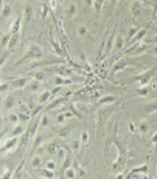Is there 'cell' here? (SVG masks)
<instances>
[{"label": "cell", "mask_w": 157, "mask_h": 179, "mask_svg": "<svg viewBox=\"0 0 157 179\" xmlns=\"http://www.w3.org/2000/svg\"><path fill=\"white\" fill-rule=\"evenodd\" d=\"M42 57H43V50L41 49V47L35 44H31L28 47V49L25 52L24 56L19 59L18 63L24 62L25 60H29V59H41Z\"/></svg>", "instance_id": "1"}, {"label": "cell", "mask_w": 157, "mask_h": 179, "mask_svg": "<svg viewBox=\"0 0 157 179\" xmlns=\"http://www.w3.org/2000/svg\"><path fill=\"white\" fill-rule=\"evenodd\" d=\"M31 81H32V79H30V77H19V79H9V84L13 89H19V88L28 86V84Z\"/></svg>", "instance_id": "2"}, {"label": "cell", "mask_w": 157, "mask_h": 179, "mask_svg": "<svg viewBox=\"0 0 157 179\" xmlns=\"http://www.w3.org/2000/svg\"><path fill=\"white\" fill-rule=\"evenodd\" d=\"M76 13H77V7H76L75 3L71 2L68 3L65 8V14H66L67 17H72V16H75Z\"/></svg>", "instance_id": "3"}, {"label": "cell", "mask_w": 157, "mask_h": 179, "mask_svg": "<svg viewBox=\"0 0 157 179\" xmlns=\"http://www.w3.org/2000/svg\"><path fill=\"white\" fill-rule=\"evenodd\" d=\"M19 40H20L19 32H17V33H12L11 39H10V42H9V44H8V47L11 48V49H12V48H14L15 46L18 44Z\"/></svg>", "instance_id": "4"}, {"label": "cell", "mask_w": 157, "mask_h": 179, "mask_svg": "<svg viewBox=\"0 0 157 179\" xmlns=\"http://www.w3.org/2000/svg\"><path fill=\"white\" fill-rule=\"evenodd\" d=\"M20 27H22V17L17 16L15 22L12 24V29L10 32H11V33H17V32H19Z\"/></svg>", "instance_id": "5"}, {"label": "cell", "mask_w": 157, "mask_h": 179, "mask_svg": "<svg viewBox=\"0 0 157 179\" xmlns=\"http://www.w3.org/2000/svg\"><path fill=\"white\" fill-rule=\"evenodd\" d=\"M50 95H51V92H49V91H44V92L39 97L37 104H40V105H44L45 103H47V101H48V99L50 98Z\"/></svg>", "instance_id": "6"}, {"label": "cell", "mask_w": 157, "mask_h": 179, "mask_svg": "<svg viewBox=\"0 0 157 179\" xmlns=\"http://www.w3.org/2000/svg\"><path fill=\"white\" fill-rule=\"evenodd\" d=\"M31 17H32V8L30 6H27L25 8V13H24V18H25L26 23H29L31 20Z\"/></svg>", "instance_id": "7"}, {"label": "cell", "mask_w": 157, "mask_h": 179, "mask_svg": "<svg viewBox=\"0 0 157 179\" xmlns=\"http://www.w3.org/2000/svg\"><path fill=\"white\" fill-rule=\"evenodd\" d=\"M73 163V159H72V154H67L64 157V161H63V170H66V168L71 167V165Z\"/></svg>", "instance_id": "8"}, {"label": "cell", "mask_w": 157, "mask_h": 179, "mask_svg": "<svg viewBox=\"0 0 157 179\" xmlns=\"http://www.w3.org/2000/svg\"><path fill=\"white\" fill-rule=\"evenodd\" d=\"M28 88L30 91H33V92L34 91H37V90H39V88H40V81L33 79L28 84Z\"/></svg>", "instance_id": "9"}, {"label": "cell", "mask_w": 157, "mask_h": 179, "mask_svg": "<svg viewBox=\"0 0 157 179\" xmlns=\"http://www.w3.org/2000/svg\"><path fill=\"white\" fill-rule=\"evenodd\" d=\"M31 75L33 76V79H37V81H44L45 79V73L43 72V71H35L34 73H32Z\"/></svg>", "instance_id": "10"}, {"label": "cell", "mask_w": 157, "mask_h": 179, "mask_svg": "<svg viewBox=\"0 0 157 179\" xmlns=\"http://www.w3.org/2000/svg\"><path fill=\"white\" fill-rule=\"evenodd\" d=\"M11 12H12V9L10 7V4H4V7H2V11H1V15L2 17L6 18L11 15Z\"/></svg>", "instance_id": "11"}, {"label": "cell", "mask_w": 157, "mask_h": 179, "mask_svg": "<svg viewBox=\"0 0 157 179\" xmlns=\"http://www.w3.org/2000/svg\"><path fill=\"white\" fill-rule=\"evenodd\" d=\"M13 106H14V98L11 97V95H9L8 98L4 100V107L6 109H11Z\"/></svg>", "instance_id": "12"}, {"label": "cell", "mask_w": 157, "mask_h": 179, "mask_svg": "<svg viewBox=\"0 0 157 179\" xmlns=\"http://www.w3.org/2000/svg\"><path fill=\"white\" fill-rule=\"evenodd\" d=\"M47 150L48 152H49V154H51V156H55V154L57 156V154H58V151L60 150V148H59V146L56 145V144H50L49 147L47 148Z\"/></svg>", "instance_id": "13"}, {"label": "cell", "mask_w": 157, "mask_h": 179, "mask_svg": "<svg viewBox=\"0 0 157 179\" xmlns=\"http://www.w3.org/2000/svg\"><path fill=\"white\" fill-rule=\"evenodd\" d=\"M80 144H81V138H79V137H74L73 140H72V146H73V148L76 151L79 150Z\"/></svg>", "instance_id": "14"}, {"label": "cell", "mask_w": 157, "mask_h": 179, "mask_svg": "<svg viewBox=\"0 0 157 179\" xmlns=\"http://www.w3.org/2000/svg\"><path fill=\"white\" fill-rule=\"evenodd\" d=\"M11 36L12 33L10 32V33L8 34H4V36H1V46H8L9 42H10V39H11Z\"/></svg>", "instance_id": "15"}, {"label": "cell", "mask_w": 157, "mask_h": 179, "mask_svg": "<svg viewBox=\"0 0 157 179\" xmlns=\"http://www.w3.org/2000/svg\"><path fill=\"white\" fill-rule=\"evenodd\" d=\"M75 173H76V171L74 170V168L68 167V168H66V170H65L64 175H65V177H66V178H74V177L76 176Z\"/></svg>", "instance_id": "16"}, {"label": "cell", "mask_w": 157, "mask_h": 179, "mask_svg": "<svg viewBox=\"0 0 157 179\" xmlns=\"http://www.w3.org/2000/svg\"><path fill=\"white\" fill-rule=\"evenodd\" d=\"M78 34L80 36H86L88 34V32H89V29L87 28V27H86V26H79L78 27Z\"/></svg>", "instance_id": "17"}, {"label": "cell", "mask_w": 157, "mask_h": 179, "mask_svg": "<svg viewBox=\"0 0 157 179\" xmlns=\"http://www.w3.org/2000/svg\"><path fill=\"white\" fill-rule=\"evenodd\" d=\"M40 172H42V174H44L45 176L48 177V178H53V177H55L53 171H51V170H48V168H46V167H45L44 170H40Z\"/></svg>", "instance_id": "18"}, {"label": "cell", "mask_w": 157, "mask_h": 179, "mask_svg": "<svg viewBox=\"0 0 157 179\" xmlns=\"http://www.w3.org/2000/svg\"><path fill=\"white\" fill-rule=\"evenodd\" d=\"M20 119H19V116H18V114H10L9 115V121H11V122H18Z\"/></svg>", "instance_id": "19"}, {"label": "cell", "mask_w": 157, "mask_h": 179, "mask_svg": "<svg viewBox=\"0 0 157 179\" xmlns=\"http://www.w3.org/2000/svg\"><path fill=\"white\" fill-rule=\"evenodd\" d=\"M22 133V126H17L16 128H15L14 130H13V132H12V136H18V135H20Z\"/></svg>", "instance_id": "20"}, {"label": "cell", "mask_w": 157, "mask_h": 179, "mask_svg": "<svg viewBox=\"0 0 157 179\" xmlns=\"http://www.w3.org/2000/svg\"><path fill=\"white\" fill-rule=\"evenodd\" d=\"M115 47L117 50L121 49V47H122V44H123V40H122V38L121 36H118L117 38V40H115Z\"/></svg>", "instance_id": "21"}, {"label": "cell", "mask_w": 157, "mask_h": 179, "mask_svg": "<svg viewBox=\"0 0 157 179\" xmlns=\"http://www.w3.org/2000/svg\"><path fill=\"white\" fill-rule=\"evenodd\" d=\"M18 116H19V119L22 121H28L29 119H30V117H31V115L25 114V113H22V112L18 113Z\"/></svg>", "instance_id": "22"}, {"label": "cell", "mask_w": 157, "mask_h": 179, "mask_svg": "<svg viewBox=\"0 0 157 179\" xmlns=\"http://www.w3.org/2000/svg\"><path fill=\"white\" fill-rule=\"evenodd\" d=\"M48 13V6H47V2H43L42 4V16L44 18Z\"/></svg>", "instance_id": "23"}, {"label": "cell", "mask_w": 157, "mask_h": 179, "mask_svg": "<svg viewBox=\"0 0 157 179\" xmlns=\"http://www.w3.org/2000/svg\"><path fill=\"white\" fill-rule=\"evenodd\" d=\"M63 101H64V99H63V98H58L56 101H53V103H51L50 105H49V106L47 107V108H53V107L57 106V105H58V104H59V103H61V102H63Z\"/></svg>", "instance_id": "24"}, {"label": "cell", "mask_w": 157, "mask_h": 179, "mask_svg": "<svg viewBox=\"0 0 157 179\" xmlns=\"http://www.w3.org/2000/svg\"><path fill=\"white\" fill-rule=\"evenodd\" d=\"M45 167L48 168V170H51V171H55V168H56V163L53 162V161H48V162H46Z\"/></svg>", "instance_id": "25"}, {"label": "cell", "mask_w": 157, "mask_h": 179, "mask_svg": "<svg viewBox=\"0 0 157 179\" xmlns=\"http://www.w3.org/2000/svg\"><path fill=\"white\" fill-rule=\"evenodd\" d=\"M40 164H41V158H40L39 156H37V157L32 160V166H33V167H37Z\"/></svg>", "instance_id": "26"}, {"label": "cell", "mask_w": 157, "mask_h": 179, "mask_svg": "<svg viewBox=\"0 0 157 179\" xmlns=\"http://www.w3.org/2000/svg\"><path fill=\"white\" fill-rule=\"evenodd\" d=\"M65 120V115L64 113H60L58 116H57V122L58 123H63Z\"/></svg>", "instance_id": "27"}, {"label": "cell", "mask_w": 157, "mask_h": 179, "mask_svg": "<svg viewBox=\"0 0 157 179\" xmlns=\"http://www.w3.org/2000/svg\"><path fill=\"white\" fill-rule=\"evenodd\" d=\"M51 43H53V44H51V45H53V48H55V50H56L57 53H58V54H59V55H60V54H61L62 50H61V47H60V46H59V44H58V43H56V42H53V41H51Z\"/></svg>", "instance_id": "28"}, {"label": "cell", "mask_w": 157, "mask_h": 179, "mask_svg": "<svg viewBox=\"0 0 157 179\" xmlns=\"http://www.w3.org/2000/svg\"><path fill=\"white\" fill-rule=\"evenodd\" d=\"M47 124H48V118L44 115V116H43V118L41 119V126L46 127Z\"/></svg>", "instance_id": "29"}, {"label": "cell", "mask_w": 157, "mask_h": 179, "mask_svg": "<svg viewBox=\"0 0 157 179\" xmlns=\"http://www.w3.org/2000/svg\"><path fill=\"white\" fill-rule=\"evenodd\" d=\"M88 140V133L87 132H82L81 133V142L82 143H87Z\"/></svg>", "instance_id": "30"}, {"label": "cell", "mask_w": 157, "mask_h": 179, "mask_svg": "<svg viewBox=\"0 0 157 179\" xmlns=\"http://www.w3.org/2000/svg\"><path fill=\"white\" fill-rule=\"evenodd\" d=\"M113 100V98H103L98 103H105V102H110V101Z\"/></svg>", "instance_id": "31"}, {"label": "cell", "mask_w": 157, "mask_h": 179, "mask_svg": "<svg viewBox=\"0 0 157 179\" xmlns=\"http://www.w3.org/2000/svg\"><path fill=\"white\" fill-rule=\"evenodd\" d=\"M49 4H50L51 9H55L57 7V0H51V1H49Z\"/></svg>", "instance_id": "32"}, {"label": "cell", "mask_w": 157, "mask_h": 179, "mask_svg": "<svg viewBox=\"0 0 157 179\" xmlns=\"http://www.w3.org/2000/svg\"><path fill=\"white\" fill-rule=\"evenodd\" d=\"M68 132H70V130H68V129H62V131H61V133H60V134H61V136H65V135H66Z\"/></svg>", "instance_id": "33"}, {"label": "cell", "mask_w": 157, "mask_h": 179, "mask_svg": "<svg viewBox=\"0 0 157 179\" xmlns=\"http://www.w3.org/2000/svg\"><path fill=\"white\" fill-rule=\"evenodd\" d=\"M8 87H9V85L8 84H4V85H1V92H3V90H6L8 89Z\"/></svg>", "instance_id": "34"}, {"label": "cell", "mask_w": 157, "mask_h": 179, "mask_svg": "<svg viewBox=\"0 0 157 179\" xmlns=\"http://www.w3.org/2000/svg\"><path fill=\"white\" fill-rule=\"evenodd\" d=\"M84 1H86V4H87L88 7L92 6V3H93V0H84Z\"/></svg>", "instance_id": "35"}, {"label": "cell", "mask_w": 157, "mask_h": 179, "mask_svg": "<svg viewBox=\"0 0 157 179\" xmlns=\"http://www.w3.org/2000/svg\"><path fill=\"white\" fill-rule=\"evenodd\" d=\"M40 1H42V2H49L48 0H40Z\"/></svg>", "instance_id": "36"}, {"label": "cell", "mask_w": 157, "mask_h": 179, "mask_svg": "<svg viewBox=\"0 0 157 179\" xmlns=\"http://www.w3.org/2000/svg\"><path fill=\"white\" fill-rule=\"evenodd\" d=\"M62 1H65V0H62Z\"/></svg>", "instance_id": "37"}]
</instances>
